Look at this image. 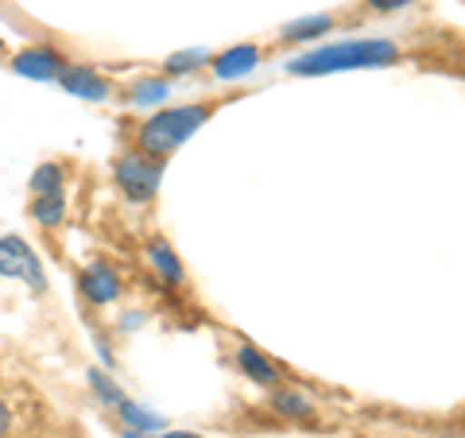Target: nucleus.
Wrapping results in <instances>:
<instances>
[{
  "instance_id": "412c9836",
  "label": "nucleus",
  "mask_w": 465,
  "mask_h": 438,
  "mask_svg": "<svg viewBox=\"0 0 465 438\" xmlns=\"http://www.w3.org/2000/svg\"><path fill=\"white\" fill-rule=\"evenodd\" d=\"M163 438H202V434H191V431H171V434H163Z\"/></svg>"
},
{
  "instance_id": "9b49d317",
  "label": "nucleus",
  "mask_w": 465,
  "mask_h": 438,
  "mask_svg": "<svg viewBox=\"0 0 465 438\" xmlns=\"http://www.w3.org/2000/svg\"><path fill=\"white\" fill-rule=\"evenodd\" d=\"M272 412L283 415V419L307 423V419H314V403L295 388H272Z\"/></svg>"
},
{
  "instance_id": "6e6552de",
  "label": "nucleus",
  "mask_w": 465,
  "mask_h": 438,
  "mask_svg": "<svg viewBox=\"0 0 465 438\" xmlns=\"http://www.w3.org/2000/svg\"><path fill=\"white\" fill-rule=\"evenodd\" d=\"M260 58H264V55H260L256 43H237V47L213 55V75L222 78V82L244 78V75H252V70L260 66Z\"/></svg>"
},
{
  "instance_id": "f03ea898",
  "label": "nucleus",
  "mask_w": 465,
  "mask_h": 438,
  "mask_svg": "<svg viewBox=\"0 0 465 438\" xmlns=\"http://www.w3.org/2000/svg\"><path fill=\"white\" fill-rule=\"evenodd\" d=\"M213 101H191V105H171V109H159L152 121L140 124L136 133V152L159 159V164H167V159L183 148L186 140H191L202 124L213 116Z\"/></svg>"
},
{
  "instance_id": "9d476101",
  "label": "nucleus",
  "mask_w": 465,
  "mask_h": 438,
  "mask_svg": "<svg viewBox=\"0 0 465 438\" xmlns=\"http://www.w3.org/2000/svg\"><path fill=\"white\" fill-rule=\"evenodd\" d=\"M148 260H152V268L163 275V280L171 284V287H179L183 280H186V268H183V260L171 253V244L167 241H159V237H152L148 241Z\"/></svg>"
},
{
  "instance_id": "423d86ee",
  "label": "nucleus",
  "mask_w": 465,
  "mask_h": 438,
  "mask_svg": "<svg viewBox=\"0 0 465 438\" xmlns=\"http://www.w3.org/2000/svg\"><path fill=\"white\" fill-rule=\"evenodd\" d=\"M78 291H82V299L90 306H109L116 295H121V280H116V272L109 264H101V260H97V264L82 268Z\"/></svg>"
},
{
  "instance_id": "2eb2a0df",
  "label": "nucleus",
  "mask_w": 465,
  "mask_h": 438,
  "mask_svg": "<svg viewBox=\"0 0 465 438\" xmlns=\"http://www.w3.org/2000/svg\"><path fill=\"white\" fill-rule=\"evenodd\" d=\"M213 63V55L206 47H194V51H174L167 63H163V78H183V75H191V70L198 66H206Z\"/></svg>"
},
{
  "instance_id": "39448f33",
  "label": "nucleus",
  "mask_w": 465,
  "mask_h": 438,
  "mask_svg": "<svg viewBox=\"0 0 465 438\" xmlns=\"http://www.w3.org/2000/svg\"><path fill=\"white\" fill-rule=\"evenodd\" d=\"M70 63L63 55H58L54 47H24L12 55V70L32 82H58V75H63Z\"/></svg>"
},
{
  "instance_id": "f3484780",
  "label": "nucleus",
  "mask_w": 465,
  "mask_h": 438,
  "mask_svg": "<svg viewBox=\"0 0 465 438\" xmlns=\"http://www.w3.org/2000/svg\"><path fill=\"white\" fill-rule=\"evenodd\" d=\"M116 412L124 415V423H133V427H140V431H155V427H163V419L159 415H152V412H143V407H136V403H121Z\"/></svg>"
},
{
  "instance_id": "6ab92c4d",
  "label": "nucleus",
  "mask_w": 465,
  "mask_h": 438,
  "mask_svg": "<svg viewBox=\"0 0 465 438\" xmlns=\"http://www.w3.org/2000/svg\"><path fill=\"white\" fill-rule=\"evenodd\" d=\"M415 0H365V8L369 12H381V16H391V12H403V8H411Z\"/></svg>"
},
{
  "instance_id": "4468645a",
  "label": "nucleus",
  "mask_w": 465,
  "mask_h": 438,
  "mask_svg": "<svg viewBox=\"0 0 465 438\" xmlns=\"http://www.w3.org/2000/svg\"><path fill=\"white\" fill-rule=\"evenodd\" d=\"M167 94H171V82L159 75V78H140V82H133V90H128L124 97H128V105L148 109V105H163Z\"/></svg>"
},
{
  "instance_id": "a211bd4d",
  "label": "nucleus",
  "mask_w": 465,
  "mask_h": 438,
  "mask_svg": "<svg viewBox=\"0 0 465 438\" xmlns=\"http://www.w3.org/2000/svg\"><path fill=\"white\" fill-rule=\"evenodd\" d=\"M90 384L97 388V396H101V400H113V407H121V403H124L121 388H116L113 381H105V376H101V373H90Z\"/></svg>"
},
{
  "instance_id": "7ed1b4c3",
  "label": "nucleus",
  "mask_w": 465,
  "mask_h": 438,
  "mask_svg": "<svg viewBox=\"0 0 465 438\" xmlns=\"http://www.w3.org/2000/svg\"><path fill=\"white\" fill-rule=\"evenodd\" d=\"M113 183L128 202H152L163 183V164L143 152H124L113 159Z\"/></svg>"
},
{
  "instance_id": "0eeeda50",
  "label": "nucleus",
  "mask_w": 465,
  "mask_h": 438,
  "mask_svg": "<svg viewBox=\"0 0 465 438\" xmlns=\"http://www.w3.org/2000/svg\"><path fill=\"white\" fill-rule=\"evenodd\" d=\"M58 85H63L66 94L82 97V101H105L113 94V85L101 78L94 66H78V63H70L63 75H58Z\"/></svg>"
},
{
  "instance_id": "4be33fe9",
  "label": "nucleus",
  "mask_w": 465,
  "mask_h": 438,
  "mask_svg": "<svg viewBox=\"0 0 465 438\" xmlns=\"http://www.w3.org/2000/svg\"><path fill=\"white\" fill-rule=\"evenodd\" d=\"M0 55H5V39H0Z\"/></svg>"
},
{
  "instance_id": "f8f14e48",
  "label": "nucleus",
  "mask_w": 465,
  "mask_h": 438,
  "mask_svg": "<svg viewBox=\"0 0 465 438\" xmlns=\"http://www.w3.org/2000/svg\"><path fill=\"white\" fill-rule=\"evenodd\" d=\"M27 214H32L35 225L58 229V225L66 222V198H63V194H35L32 206H27Z\"/></svg>"
},
{
  "instance_id": "aec40b11",
  "label": "nucleus",
  "mask_w": 465,
  "mask_h": 438,
  "mask_svg": "<svg viewBox=\"0 0 465 438\" xmlns=\"http://www.w3.org/2000/svg\"><path fill=\"white\" fill-rule=\"evenodd\" d=\"M8 427H12V412H8V403L0 400V438L8 434Z\"/></svg>"
},
{
  "instance_id": "ddd939ff",
  "label": "nucleus",
  "mask_w": 465,
  "mask_h": 438,
  "mask_svg": "<svg viewBox=\"0 0 465 438\" xmlns=\"http://www.w3.org/2000/svg\"><path fill=\"white\" fill-rule=\"evenodd\" d=\"M326 32H333V16H330V12H322V16H302V20L283 27L280 43H307V39H318Z\"/></svg>"
},
{
  "instance_id": "f257e3e1",
  "label": "nucleus",
  "mask_w": 465,
  "mask_h": 438,
  "mask_svg": "<svg viewBox=\"0 0 465 438\" xmlns=\"http://www.w3.org/2000/svg\"><path fill=\"white\" fill-rule=\"evenodd\" d=\"M391 63H400V47L391 39H345V43H330V47L291 58L287 75L318 78V75H341V70H381Z\"/></svg>"
},
{
  "instance_id": "1a4fd4ad",
  "label": "nucleus",
  "mask_w": 465,
  "mask_h": 438,
  "mask_svg": "<svg viewBox=\"0 0 465 438\" xmlns=\"http://www.w3.org/2000/svg\"><path fill=\"white\" fill-rule=\"evenodd\" d=\"M237 369L249 376V381L264 384V388H280V381H283V369H280V364H275L272 357H264V353H260L256 345H249V342L237 349Z\"/></svg>"
},
{
  "instance_id": "dca6fc26",
  "label": "nucleus",
  "mask_w": 465,
  "mask_h": 438,
  "mask_svg": "<svg viewBox=\"0 0 465 438\" xmlns=\"http://www.w3.org/2000/svg\"><path fill=\"white\" fill-rule=\"evenodd\" d=\"M63 183H66V171H63V164H39L35 171H32V194H63Z\"/></svg>"
},
{
  "instance_id": "20e7f679",
  "label": "nucleus",
  "mask_w": 465,
  "mask_h": 438,
  "mask_svg": "<svg viewBox=\"0 0 465 438\" xmlns=\"http://www.w3.org/2000/svg\"><path fill=\"white\" fill-rule=\"evenodd\" d=\"M0 275H5V280H24L32 291L47 287L35 248L27 244L24 237H16V233H12V237H0Z\"/></svg>"
}]
</instances>
